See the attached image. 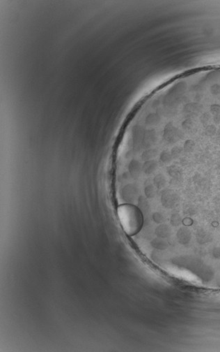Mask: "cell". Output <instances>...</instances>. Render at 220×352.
Listing matches in <instances>:
<instances>
[{"instance_id":"6da1fadb","label":"cell","mask_w":220,"mask_h":352,"mask_svg":"<svg viewBox=\"0 0 220 352\" xmlns=\"http://www.w3.org/2000/svg\"><path fill=\"white\" fill-rule=\"evenodd\" d=\"M118 215L124 231L132 235L141 230L143 225V216L139 208L132 204H124L119 206Z\"/></svg>"},{"instance_id":"7a4b0ae2","label":"cell","mask_w":220,"mask_h":352,"mask_svg":"<svg viewBox=\"0 0 220 352\" xmlns=\"http://www.w3.org/2000/svg\"><path fill=\"white\" fill-rule=\"evenodd\" d=\"M184 134L181 130L174 126L172 122H169L166 124L163 131V138L167 143L170 144L176 143L179 140L182 139Z\"/></svg>"},{"instance_id":"3957f363","label":"cell","mask_w":220,"mask_h":352,"mask_svg":"<svg viewBox=\"0 0 220 352\" xmlns=\"http://www.w3.org/2000/svg\"><path fill=\"white\" fill-rule=\"evenodd\" d=\"M186 88H187V85L185 82H180L175 85L166 97V100H167L166 103L167 105H173V103L180 99L179 97L185 91Z\"/></svg>"},{"instance_id":"277c9868","label":"cell","mask_w":220,"mask_h":352,"mask_svg":"<svg viewBox=\"0 0 220 352\" xmlns=\"http://www.w3.org/2000/svg\"><path fill=\"white\" fill-rule=\"evenodd\" d=\"M202 108V105L198 103H188L183 107L182 112L186 115L194 116L201 112Z\"/></svg>"},{"instance_id":"5b68a950","label":"cell","mask_w":220,"mask_h":352,"mask_svg":"<svg viewBox=\"0 0 220 352\" xmlns=\"http://www.w3.org/2000/svg\"><path fill=\"white\" fill-rule=\"evenodd\" d=\"M177 200V195L171 189L164 190L162 195V201L167 207H171L174 205Z\"/></svg>"},{"instance_id":"8992f818","label":"cell","mask_w":220,"mask_h":352,"mask_svg":"<svg viewBox=\"0 0 220 352\" xmlns=\"http://www.w3.org/2000/svg\"><path fill=\"white\" fill-rule=\"evenodd\" d=\"M157 140L156 133L155 130H148L146 131L143 135V141L142 144L143 147L148 148L152 145L155 144Z\"/></svg>"},{"instance_id":"52a82bcc","label":"cell","mask_w":220,"mask_h":352,"mask_svg":"<svg viewBox=\"0 0 220 352\" xmlns=\"http://www.w3.org/2000/svg\"><path fill=\"white\" fill-rule=\"evenodd\" d=\"M128 171L130 176L134 178L138 177L142 171V165L139 161L136 160H131L128 165Z\"/></svg>"},{"instance_id":"ba28073f","label":"cell","mask_w":220,"mask_h":352,"mask_svg":"<svg viewBox=\"0 0 220 352\" xmlns=\"http://www.w3.org/2000/svg\"><path fill=\"white\" fill-rule=\"evenodd\" d=\"M158 162L155 160L146 161L142 165V171L146 175H151L158 168Z\"/></svg>"},{"instance_id":"9c48e42d","label":"cell","mask_w":220,"mask_h":352,"mask_svg":"<svg viewBox=\"0 0 220 352\" xmlns=\"http://www.w3.org/2000/svg\"><path fill=\"white\" fill-rule=\"evenodd\" d=\"M167 173L172 179L179 180L182 176V170L176 165H171L168 167Z\"/></svg>"},{"instance_id":"30bf717a","label":"cell","mask_w":220,"mask_h":352,"mask_svg":"<svg viewBox=\"0 0 220 352\" xmlns=\"http://www.w3.org/2000/svg\"><path fill=\"white\" fill-rule=\"evenodd\" d=\"M152 181H153L154 185L158 189L164 188L167 184L166 177H165L163 174L162 173L157 174V175L153 177Z\"/></svg>"},{"instance_id":"8fae6325","label":"cell","mask_w":220,"mask_h":352,"mask_svg":"<svg viewBox=\"0 0 220 352\" xmlns=\"http://www.w3.org/2000/svg\"><path fill=\"white\" fill-rule=\"evenodd\" d=\"M160 122V117L158 113H150L146 118L145 123L148 126H154Z\"/></svg>"},{"instance_id":"7c38bea8","label":"cell","mask_w":220,"mask_h":352,"mask_svg":"<svg viewBox=\"0 0 220 352\" xmlns=\"http://www.w3.org/2000/svg\"><path fill=\"white\" fill-rule=\"evenodd\" d=\"M158 155V150L153 148H149L147 149L142 153V159L146 161L148 160H152V159L155 158Z\"/></svg>"},{"instance_id":"4fadbf2b","label":"cell","mask_w":220,"mask_h":352,"mask_svg":"<svg viewBox=\"0 0 220 352\" xmlns=\"http://www.w3.org/2000/svg\"><path fill=\"white\" fill-rule=\"evenodd\" d=\"M172 160H173V158H172V154H171V152H169L167 150H164L160 153V161L161 163L165 164H169L172 161Z\"/></svg>"},{"instance_id":"5bb4252c","label":"cell","mask_w":220,"mask_h":352,"mask_svg":"<svg viewBox=\"0 0 220 352\" xmlns=\"http://www.w3.org/2000/svg\"><path fill=\"white\" fill-rule=\"evenodd\" d=\"M156 234L158 236L162 238L167 237L170 234V229L166 225H162L156 229Z\"/></svg>"},{"instance_id":"9a60e30c","label":"cell","mask_w":220,"mask_h":352,"mask_svg":"<svg viewBox=\"0 0 220 352\" xmlns=\"http://www.w3.org/2000/svg\"><path fill=\"white\" fill-rule=\"evenodd\" d=\"M182 148H183V150H184L185 152H188V153L192 152L194 151V150L195 148L194 141L192 140H190V139L186 140L185 143H184V145H183Z\"/></svg>"},{"instance_id":"2e32d148","label":"cell","mask_w":220,"mask_h":352,"mask_svg":"<svg viewBox=\"0 0 220 352\" xmlns=\"http://www.w3.org/2000/svg\"><path fill=\"white\" fill-rule=\"evenodd\" d=\"M217 132H218V129H217L215 125L214 124H208L205 128V134L208 136L211 137L215 136Z\"/></svg>"},{"instance_id":"e0dca14e","label":"cell","mask_w":220,"mask_h":352,"mask_svg":"<svg viewBox=\"0 0 220 352\" xmlns=\"http://www.w3.org/2000/svg\"><path fill=\"white\" fill-rule=\"evenodd\" d=\"M183 151V148L180 146H175L171 150V154H172L173 160H176V159L179 158L182 155V152Z\"/></svg>"},{"instance_id":"ac0fdd59","label":"cell","mask_w":220,"mask_h":352,"mask_svg":"<svg viewBox=\"0 0 220 352\" xmlns=\"http://www.w3.org/2000/svg\"><path fill=\"white\" fill-rule=\"evenodd\" d=\"M144 192H145V194L147 197H148V198L153 197L155 196V193L154 186L152 185V184L147 185L145 187Z\"/></svg>"},{"instance_id":"d6986e66","label":"cell","mask_w":220,"mask_h":352,"mask_svg":"<svg viewBox=\"0 0 220 352\" xmlns=\"http://www.w3.org/2000/svg\"><path fill=\"white\" fill-rule=\"evenodd\" d=\"M193 126H194V122L190 118L186 119L185 120L182 122V127L183 129V130L185 131L191 130Z\"/></svg>"},{"instance_id":"ffe728a7","label":"cell","mask_w":220,"mask_h":352,"mask_svg":"<svg viewBox=\"0 0 220 352\" xmlns=\"http://www.w3.org/2000/svg\"><path fill=\"white\" fill-rule=\"evenodd\" d=\"M211 120V115L209 113H204L200 117V121L203 125H208L209 122Z\"/></svg>"},{"instance_id":"44dd1931","label":"cell","mask_w":220,"mask_h":352,"mask_svg":"<svg viewBox=\"0 0 220 352\" xmlns=\"http://www.w3.org/2000/svg\"><path fill=\"white\" fill-rule=\"evenodd\" d=\"M210 114L213 116L220 114V105L219 104H212L210 107Z\"/></svg>"},{"instance_id":"7402d4cb","label":"cell","mask_w":220,"mask_h":352,"mask_svg":"<svg viewBox=\"0 0 220 352\" xmlns=\"http://www.w3.org/2000/svg\"><path fill=\"white\" fill-rule=\"evenodd\" d=\"M210 92L212 95L218 96L220 94V85L214 84L210 88Z\"/></svg>"},{"instance_id":"603a6c76","label":"cell","mask_w":220,"mask_h":352,"mask_svg":"<svg viewBox=\"0 0 220 352\" xmlns=\"http://www.w3.org/2000/svg\"><path fill=\"white\" fill-rule=\"evenodd\" d=\"M178 237L181 241L184 242L187 240V238H188V232L185 230V229H181L178 231Z\"/></svg>"},{"instance_id":"cb8c5ba5","label":"cell","mask_w":220,"mask_h":352,"mask_svg":"<svg viewBox=\"0 0 220 352\" xmlns=\"http://www.w3.org/2000/svg\"><path fill=\"white\" fill-rule=\"evenodd\" d=\"M153 219L155 220V222H156L158 223H160L163 222V217L162 216L160 213H155L153 215Z\"/></svg>"},{"instance_id":"d4e9b609","label":"cell","mask_w":220,"mask_h":352,"mask_svg":"<svg viewBox=\"0 0 220 352\" xmlns=\"http://www.w3.org/2000/svg\"><path fill=\"white\" fill-rule=\"evenodd\" d=\"M153 244L157 247H164L165 246V243L164 242H163L162 240H155L153 242Z\"/></svg>"},{"instance_id":"484cf974","label":"cell","mask_w":220,"mask_h":352,"mask_svg":"<svg viewBox=\"0 0 220 352\" xmlns=\"http://www.w3.org/2000/svg\"><path fill=\"white\" fill-rule=\"evenodd\" d=\"M213 122L215 124H220V114L213 116Z\"/></svg>"}]
</instances>
